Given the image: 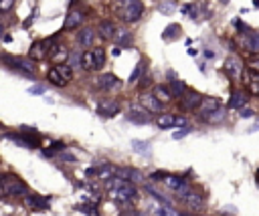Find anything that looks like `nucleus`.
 <instances>
[{"mask_svg":"<svg viewBox=\"0 0 259 216\" xmlns=\"http://www.w3.org/2000/svg\"><path fill=\"white\" fill-rule=\"evenodd\" d=\"M107 194H109L111 200L121 202V204L132 202V200L138 198V190H136V186H134L132 182H127V180H119V178H111V180H107Z\"/></svg>","mask_w":259,"mask_h":216,"instance_id":"1","label":"nucleus"},{"mask_svg":"<svg viewBox=\"0 0 259 216\" xmlns=\"http://www.w3.org/2000/svg\"><path fill=\"white\" fill-rule=\"evenodd\" d=\"M115 12L123 22H136V20H140V16L144 12V4H142V0H117Z\"/></svg>","mask_w":259,"mask_h":216,"instance_id":"2","label":"nucleus"},{"mask_svg":"<svg viewBox=\"0 0 259 216\" xmlns=\"http://www.w3.org/2000/svg\"><path fill=\"white\" fill-rule=\"evenodd\" d=\"M26 194V186L22 180H18L16 176H0V196H24Z\"/></svg>","mask_w":259,"mask_h":216,"instance_id":"3","label":"nucleus"},{"mask_svg":"<svg viewBox=\"0 0 259 216\" xmlns=\"http://www.w3.org/2000/svg\"><path fill=\"white\" fill-rule=\"evenodd\" d=\"M105 65V50L103 48H89L81 55V67L85 71H99Z\"/></svg>","mask_w":259,"mask_h":216,"instance_id":"4","label":"nucleus"},{"mask_svg":"<svg viewBox=\"0 0 259 216\" xmlns=\"http://www.w3.org/2000/svg\"><path fill=\"white\" fill-rule=\"evenodd\" d=\"M223 69H225V73H227L235 83H239V81L245 77V73H247V67L243 65V61H241L239 57H227L225 63H223Z\"/></svg>","mask_w":259,"mask_h":216,"instance_id":"5","label":"nucleus"},{"mask_svg":"<svg viewBox=\"0 0 259 216\" xmlns=\"http://www.w3.org/2000/svg\"><path fill=\"white\" fill-rule=\"evenodd\" d=\"M2 61H4L8 67H12V69H16V71H20V73H26V75H34V71H36V67H34V63H32L30 59L8 57V55H4Z\"/></svg>","mask_w":259,"mask_h":216,"instance_id":"6","label":"nucleus"},{"mask_svg":"<svg viewBox=\"0 0 259 216\" xmlns=\"http://www.w3.org/2000/svg\"><path fill=\"white\" fill-rule=\"evenodd\" d=\"M115 172H117V168L111 166V164H97V166L87 170V176H95L97 180H105L107 182V180L115 178Z\"/></svg>","mask_w":259,"mask_h":216,"instance_id":"7","label":"nucleus"},{"mask_svg":"<svg viewBox=\"0 0 259 216\" xmlns=\"http://www.w3.org/2000/svg\"><path fill=\"white\" fill-rule=\"evenodd\" d=\"M95 85H97V89H101V91H113V89L119 87V79H117L113 73H103V75H99V77L95 79Z\"/></svg>","mask_w":259,"mask_h":216,"instance_id":"8","label":"nucleus"},{"mask_svg":"<svg viewBox=\"0 0 259 216\" xmlns=\"http://www.w3.org/2000/svg\"><path fill=\"white\" fill-rule=\"evenodd\" d=\"M164 184L172 190V192H176L180 198L188 192V186H186V182L182 180V178H178V176H170V174H164Z\"/></svg>","mask_w":259,"mask_h":216,"instance_id":"9","label":"nucleus"},{"mask_svg":"<svg viewBox=\"0 0 259 216\" xmlns=\"http://www.w3.org/2000/svg\"><path fill=\"white\" fill-rule=\"evenodd\" d=\"M200 103H202V97H200L198 93H194V91H186V93L180 97V107L186 109V111H194V109H198Z\"/></svg>","mask_w":259,"mask_h":216,"instance_id":"10","label":"nucleus"},{"mask_svg":"<svg viewBox=\"0 0 259 216\" xmlns=\"http://www.w3.org/2000/svg\"><path fill=\"white\" fill-rule=\"evenodd\" d=\"M140 105L142 109H146L148 113H162V103L154 97V93H144L140 97Z\"/></svg>","mask_w":259,"mask_h":216,"instance_id":"11","label":"nucleus"},{"mask_svg":"<svg viewBox=\"0 0 259 216\" xmlns=\"http://www.w3.org/2000/svg\"><path fill=\"white\" fill-rule=\"evenodd\" d=\"M51 48H53V40H38L30 46V59H36V61L45 59V57H49Z\"/></svg>","mask_w":259,"mask_h":216,"instance_id":"12","label":"nucleus"},{"mask_svg":"<svg viewBox=\"0 0 259 216\" xmlns=\"http://www.w3.org/2000/svg\"><path fill=\"white\" fill-rule=\"evenodd\" d=\"M156 123H158V127L168 129V127H178V125H184V119H182V117H178V115H174V113H162V115H158Z\"/></svg>","mask_w":259,"mask_h":216,"instance_id":"13","label":"nucleus"},{"mask_svg":"<svg viewBox=\"0 0 259 216\" xmlns=\"http://www.w3.org/2000/svg\"><path fill=\"white\" fill-rule=\"evenodd\" d=\"M119 111V103L113 99H103L101 103H97V113L103 117H113Z\"/></svg>","mask_w":259,"mask_h":216,"instance_id":"14","label":"nucleus"},{"mask_svg":"<svg viewBox=\"0 0 259 216\" xmlns=\"http://www.w3.org/2000/svg\"><path fill=\"white\" fill-rule=\"evenodd\" d=\"M221 107H223V105L219 103V99H214V97H206V99H202V103H200V107H198V113H200V117H206V115L219 111Z\"/></svg>","mask_w":259,"mask_h":216,"instance_id":"15","label":"nucleus"},{"mask_svg":"<svg viewBox=\"0 0 259 216\" xmlns=\"http://www.w3.org/2000/svg\"><path fill=\"white\" fill-rule=\"evenodd\" d=\"M180 200H182V202H184V204H186L190 210H194V212H198V210L204 206V200H202V196H198L196 192H190V190H188V192H186V194H184Z\"/></svg>","mask_w":259,"mask_h":216,"instance_id":"16","label":"nucleus"},{"mask_svg":"<svg viewBox=\"0 0 259 216\" xmlns=\"http://www.w3.org/2000/svg\"><path fill=\"white\" fill-rule=\"evenodd\" d=\"M125 117H127V121H132V123H140V125H142V123H150V119H152L150 113H148L146 109H138V107H132V109L127 111Z\"/></svg>","mask_w":259,"mask_h":216,"instance_id":"17","label":"nucleus"},{"mask_svg":"<svg viewBox=\"0 0 259 216\" xmlns=\"http://www.w3.org/2000/svg\"><path fill=\"white\" fill-rule=\"evenodd\" d=\"M67 57H69V50H67V46H63V44H55V46L51 48V52H49V59H51L55 65H65Z\"/></svg>","mask_w":259,"mask_h":216,"instance_id":"18","label":"nucleus"},{"mask_svg":"<svg viewBox=\"0 0 259 216\" xmlns=\"http://www.w3.org/2000/svg\"><path fill=\"white\" fill-rule=\"evenodd\" d=\"M81 22H83V12H81V10H71V12L65 16L63 28H65V30H73V28L81 26Z\"/></svg>","mask_w":259,"mask_h":216,"instance_id":"19","label":"nucleus"},{"mask_svg":"<svg viewBox=\"0 0 259 216\" xmlns=\"http://www.w3.org/2000/svg\"><path fill=\"white\" fill-rule=\"evenodd\" d=\"M26 204H28L30 208H34V210H45V208H49V200L42 198V196H38V194L26 196Z\"/></svg>","mask_w":259,"mask_h":216,"instance_id":"20","label":"nucleus"},{"mask_svg":"<svg viewBox=\"0 0 259 216\" xmlns=\"http://www.w3.org/2000/svg\"><path fill=\"white\" fill-rule=\"evenodd\" d=\"M245 83H247V89H249L253 95H259V73L247 71V73H245Z\"/></svg>","mask_w":259,"mask_h":216,"instance_id":"21","label":"nucleus"},{"mask_svg":"<svg viewBox=\"0 0 259 216\" xmlns=\"http://www.w3.org/2000/svg\"><path fill=\"white\" fill-rule=\"evenodd\" d=\"M97 30H99V34L103 36V38H113V34H115V24L111 22V20H101L99 24H97Z\"/></svg>","mask_w":259,"mask_h":216,"instance_id":"22","label":"nucleus"},{"mask_svg":"<svg viewBox=\"0 0 259 216\" xmlns=\"http://www.w3.org/2000/svg\"><path fill=\"white\" fill-rule=\"evenodd\" d=\"M95 40V30L93 28H83L79 34H77V42L81 46H91Z\"/></svg>","mask_w":259,"mask_h":216,"instance_id":"23","label":"nucleus"},{"mask_svg":"<svg viewBox=\"0 0 259 216\" xmlns=\"http://www.w3.org/2000/svg\"><path fill=\"white\" fill-rule=\"evenodd\" d=\"M47 79L53 83V85H57V87H65L69 81L63 77V73L57 69V67H53V69H49V73H47Z\"/></svg>","mask_w":259,"mask_h":216,"instance_id":"24","label":"nucleus"},{"mask_svg":"<svg viewBox=\"0 0 259 216\" xmlns=\"http://www.w3.org/2000/svg\"><path fill=\"white\" fill-rule=\"evenodd\" d=\"M154 97L164 105V103H170L172 99H174V95L170 93V89L168 87H162V85H158V87H154Z\"/></svg>","mask_w":259,"mask_h":216,"instance_id":"25","label":"nucleus"},{"mask_svg":"<svg viewBox=\"0 0 259 216\" xmlns=\"http://www.w3.org/2000/svg\"><path fill=\"white\" fill-rule=\"evenodd\" d=\"M245 103H247V95H245L243 91H233L231 101H229V107H233V109H243Z\"/></svg>","mask_w":259,"mask_h":216,"instance_id":"26","label":"nucleus"},{"mask_svg":"<svg viewBox=\"0 0 259 216\" xmlns=\"http://www.w3.org/2000/svg\"><path fill=\"white\" fill-rule=\"evenodd\" d=\"M113 42H115L117 46H130V44H132V34H130L127 30H115Z\"/></svg>","mask_w":259,"mask_h":216,"instance_id":"27","label":"nucleus"},{"mask_svg":"<svg viewBox=\"0 0 259 216\" xmlns=\"http://www.w3.org/2000/svg\"><path fill=\"white\" fill-rule=\"evenodd\" d=\"M180 32H182L180 24H176V22H174V24H168V26L164 28V32H162V38L170 42V40H174V38H176V36H178Z\"/></svg>","mask_w":259,"mask_h":216,"instance_id":"28","label":"nucleus"},{"mask_svg":"<svg viewBox=\"0 0 259 216\" xmlns=\"http://www.w3.org/2000/svg\"><path fill=\"white\" fill-rule=\"evenodd\" d=\"M225 117H227V109L221 107L219 111H214V113H210V115H206V117H202V119H204L206 123H221Z\"/></svg>","mask_w":259,"mask_h":216,"instance_id":"29","label":"nucleus"},{"mask_svg":"<svg viewBox=\"0 0 259 216\" xmlns=\"http://www.w3.org/2000/svg\"><path fill=\"white\" fill-rule=\"evenodd\" d=\"M170 93H172L174 97H178V99H180V97L186 93V87H184V83H182V81H178V79H174V81L170 83Z\"/></svg>","mask_w":259,"mask_h":216,"instance_id":"30","label":"nucleus"},{"mask_svg":"<svg viewBox=\"0 0 259 216\" xmlns=\"http://www.w3.org/2000/svg\"><path fill=\"white\" fill-rule=\"evenodd\" d=\"M245 44H247V48H249L251 52H259V34H255V32L247 34Z\"/></svg>","mask_w":259,"mask_h":216,"instance_id":"31","label":"nucleus"},{"mask_svg":"<svg viewBox=\"0 0 259 216\" xmlns=\"http://www.w3.org/2000/svg\"><path fill=\"white\" fill-rule=\"evenodd\" d=\"M132 147H134V151H138V153H150V143L148 141H140V139H132Z\"/></svg>","mask_w":259,"mask_h":216,"instance_id":"32","label":"nucleus"},{"mask_svg":"<svg viewBox=\"0 0 259 216\" xmlns=\"http://www.w3.org/2000/svg\"><path fill=\"white\" fill-rule=\"evenodd\" d=\"M176 8H178V6H176V2H172V0H166V2H162V4L158 6V10H160L162 14H172Z\"/></svg>","mask_w":259,"mask_h":216,"instance_id":"33","label":"nucleus"},{"mask_svg":"<svg viewBox=\"0 0 259 216\" xmlns=\"http://www.w3.org/2000/svg\"><path fill=\"white\" fill-rule=\"evenodd\" d=\"M77 210H81V212L87 214V216H99V214H97V208H95L93 204H81V206H77Z\"/></svg>","mask_w":259,"mask_h":216,"instance_id":"34","label":"nucleus"},{"mask_svg":"<svg viewBox=\"0 0 259 216\" xmlns=\"http://www.w3.org/2000/svg\"><path fill=\"white\" fill-rule=\"evenodd\" d=\"M182 12H186L190 18H196L198 16V6L196 4H184L182 6Z\"/></svg>","mask_w":259,"mask_h":216,"instance_id":"35","label":"nucleus"},{"mask_svg":"<svg viewBox=\"0 0 259 216\" xmlns=\"http://www.w3.org/2000/svg\"><path fill=\"white\" fill-rule=\"evenodd\" d=\"M158 216H180L178 212H174L168 204H162L160 208H158Z\"/></svg>","mask_w":259,"mask_h":216,"instance_id":"36","label":"nucleus"},{"mask_svg":"<svg viewBox=\"0 0 259 216\" xmlns=\"http://www.w3.org/2000/svg\"><path fill=\"white\" fill-rule=\"evenodd\" d=\"M142 67H144V63H138V65L134 67V71H132V75H130V79H127L130 83H134V81H136V79L142 75Z\"/></svg>","mask_w":259,"mask_h":216,"instance_id":"37","label":"nucleus"},{"mask_svg":"<svg viewBox=\"0 0 259 216\" xmlns=\"http://www.w3.org/2000/svg\"><path fill=\"white\" fill-rule=\"evenodd\" d=\"M247 69L253 71V73H259V59H257V57L249 59V61H247Z\"/></svg>","mask_w":259,"mask_h":216,"instance_id":"38","label":"nucleus"},{"mask_svg":"<svg viewBox=\"0 0 259 216\" xmlns=\"http://www.w3.org/2000/svg\"><path fill=\"white\" fill-rule=\"evenodd\" d=\"M190 131H192L190 127H180V129H176V131L172 133V137H174V139H180V137H184V135H188Z\"/></svg>","mask_w":259,"mask_h":216,"instance_id":"39","label":"nucleus"},{"mask_svg":"<svg viewBox=\"0 0 259 216\" xmlns=\"http://www.w3.org/2000/svg\"><path fill=\"white\" fill-rule=\"evenodd\" d=\"M14 0H0V12H8L12 8Z\"/></svg>","mask_w":259,"mask_h":216,"instance_id":"40","label":"nucleus"},{"mask_svg":"<svg viewBox=\"0 0 259 216\" xmlns=\"http://www.w3.org/2000/svg\"><path fill=\"white\" fill-rule=\"evenodd\" d=\"M30 93H34V95H40V93H45V87H32V89H30Z\"/></svg>","mask_w":259,"mask_h":216,"instance_id":"41","label":"nucleus"},{"mask_svg":"<svg viewBox=\"0 0 259 216\" xmlns=\"http://www.w3.org/2000/svg\"><path fill=\"white\" fill-rule=\"evenodd\" d=\"M241 115H243V117H251L253 111H251V109H241Z\"/></svg>","mask_w":259,"mask_h":216,"instance_id":"42","label":"nucleus"},{"mask_svg":"<svg viewBox=\"0 0 259 216\" xmlns=\"http://www.w3.org/2000/svg\"><path fill=\"white\" fill-rule=\"evenodd\" d=\"M257 129H259V119H257V121H255V125H253V127H251V129H249V131H257Z\"/></svg>","mask_w":259,"mask_h":216,"instance_id":"43","label":"nucleus"},{"mask_svg":"<svg viewBox=\"0 0 259 216\" xmlns=\"http://www.w3.org/2000/svg\"><path fill=\"white\" fill-rule=\"evenodd\" d=\"M180 216H198V214H188V212H182Z\"/></svg>","mask_w":259,"mask_h":216,"instance_id":"44","label":"nucleus"},{"mask_svg":"<svg viewBox=\"0 0 259 216\" xmlns=\"http://www.w3.org/2000/svg\"><path fill=\"white\" fill-rule=\"evenodd\" d=\"M257 180H259V170H257Z\"/></svg>","mask_w":259,"mask_h":216,"instance_id":"45","label":"nucleus"},{"mask_svg":"<svg viewBox=\"0 0 259 216\" xmlns=\"http://www.w3.org/2000/svg\"><path fill=\"white\" fill-rule=\"evenodd\" d=\"M0 34H4V32H2V26H0Z\"/></svg>","mask_w":259,"mask_h":216,"instance_id":"46","label":"nucleus"},{"mask_svg":"<svg viewBox=\"0 0 259 216\" xmlns=\"http://www.w3.org/2000/svg\"><path fill=\"white\" fill-rule=\"evenodd\" d=\"M225 2H227V0H225Z\"/></svg>","mask_w":259,"mask_h":216,"instance_id":"47","label":"nucleus"},{"mask_svg":"<svg viewBox=\"0 0 259 216\" xmlns=\"http://www.w3.org/2000/svg\"><path fill=\"white\" fill-rule=\"evenodd\" d=\"M0 176H2V174H0Z\"/></svg>","mask_w":259,"mask_h":216,"instance_id":"48","label":"nucleus"}]
</instances>
